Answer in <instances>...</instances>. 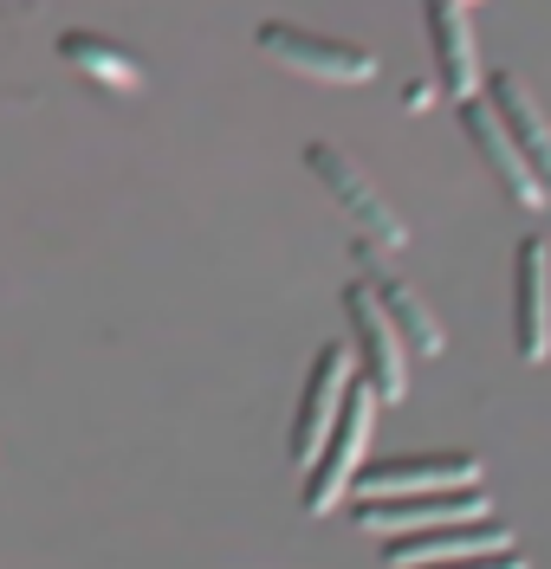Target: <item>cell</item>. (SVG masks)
I'll use <instances>...</instances> for the list:
<instances>
[{"label": "cell", "instance_id": "1", "mask_svg": "<svg viewBox=\"0 0 551 569\" xmlns=\"http://www.w3.org/2000/svg\"><path fill=\"white\" fill-rule=\"evenodd\" d=\"M370 427H376V395H370V382H351L344 389V408H337V421L325 433V447H318V460L305 466V511L312 518H331L337 498L357 492V472L370 466L364 460Z\"/></svg>", "mask_w": 551, "mask_h": 569}, {"label": "cell", "instance_id": "2", "mask_svg": "<svg viewBox=\"0 0 551 569\" xmlns=\"http://www.w3.org/2000/svg\"><path fill=\"white\" fill-rule=\"evenodd\" d=\"M305 169L325 181V194L337 201V208L357 220V233H364V247L370 252H396L409 247V227H403V213L390 208L383 194H376V181L337 149V142H305Z\"/></svg>", "mask_w": 551, "mask_h": 569}, {"label": "cell", "instance_id": "3", "mask_svg": "<svg viewBox=\"0 0 551 569\" xmlns=\"http://www.w3.org/2000/svg\"><path fill=\"white\" fill-rule=\"evenodd\" d=\"M254 46L266 59H279L286 71H298V78H325V84H364V78H376L370 46L312 33V27H293V20H259Z\"/></svg>", "mask_w": 551, "mask_h": 569}, {"label": "cell", "instance_id": "4", "mask_svg": "<svg viewBox=\"0 0 551 569\" xmlns=\"http://www.w3.org/2000/svg\"><path fill=\"white\" fill-rule=\"evenodd\" d=\"M344 318H351V350L364 362L370 395H376V401H403L409 395V343H403V330L390 323L383 298H376L364 279L344 284Z\"/></svg>", "mask_w": 551, "mask_h": 569}, {"label": "cell", "instance_id": "5", "mask_svg": "<svg viewBox=\"0 0 551 569\" xmlns=\"http://www.w3.org/2000/svg\"><path fill=\"white\" fill-rule=\"evenodd\" d=\"M351 518L370 537H415V531H441V525H480V518H493V498L480 486H468V492H415V498H357Z\"/></svg>", "mask_w": 551, "mask_h": 569}, {"label": "cell", "instance_id": "6", "mask_svg": "<svg viewBox=\"0 0 551 569\" xmlns=\"http://www.w3.org/2000/svg\"><path fill=\"white\" fill-rule=\"evenodd\" d=\"M351 362H357V350H351L344 337L312 356V376H305V389H298L293 440H286L293 466H312V460H318V447H325L331 421H337V408H344V389L357 382V376H351Z\"/></svg>", "mask_w": 551, "mask_h": 569}, {"label": "cell", "instance_id": "7", "mask_svg": "<svg viewBox=\"0 0 551 569\" xmlns=\"http://www.w3.org/2000/svg\"><path fill=\"white\" fill-rule=\"evenodd\" d=\"M506 550H519L513 525L480 518V525H441V531L390 537L383 563L390 569H441V563H468V557H506Z\"/></svg>", "mask_w": 551, "mask_h": 569}, {"label": "cell", "instance_id": "8", "mask_svg": "<svg viewBox=\"0 0 551 569\" xmlns=\"http://www.w3.org/2000/svg\"><path fill=\"white\" fill-rule=\"evenodd\" d=\"M480 486L474 453H403L357 472V498H415V492H468Z\"/></svg>", "mask_w": 551, "mask_h": 569}, {"label": "cell", "instance_id": "9", "mask_svg": "<svg viewBox=\"0 0 551 569\" xmlns=\"http://www.w3.org/2000/svg\"><path fill=\"white\" fill-rule=\"evenodd\" d=\"M513 330L525 362H551V240L525 233L513 259Z\"/></svg>", "mask_w": 551, "mask_h": 569}, {"label": "cell", "instance_id": "10", "mask_svg": "<svg viewBox=\"0 0 551 569\" xmlns=\"http://www.w3.org/2000/svg\"><path fill=\"white\" fill-rule=\"evenodd\" d=\"M454 110H461V130H468V142H474V156L493 169V181L506 188V201H519V208H545L532 162H525V156H519V142L506 137V123H500V110L486 104V91L468 98V104H454Z\"/></svg>", "mask_w": 551, "mask_h": 569}, {"label": "cell", "instance_id": "11", "mask_svg": "<svg viewBox=\"0 0 551 569\" xmlns=\"http://www.w3.org/2000/svg\"><path fill=\"white\" fill-rule=\"evenodd\" d=\"M429 13V52H435V91L468 104L480 98V52L468 33V0H422Z\"/></svg>", "mask_w": 551, "mask_h": 569}, {"label": "cell", "instance_id": "12", "mask_svg": "<svg viewBox=\"0 0 551 569\" xmlns=\"http://www.w3.org/2000/svg\"><path fill=\"white\" fill-rule=\"evenodd\" d=\"M486 104L500 110L506 137L519 142V156H525L532 176H539V194L551 201V123H545V110L532 104V91L519 84L513 71H493V78H486Z\"/></svg>", "mask_w": 551, "mask_h": 569}, {"label": "cell", "instance_id": "13", "mask_svg": "<svg viewBox=\"0 0 551 569\" xmlns=\"http://www.w3.org/2000/svg\"><path fill=\"white\" fill-rule=\"evenodd\" d=\"M364 284L383 298V311H390V323L403 330L409 356H441V350H447V330H441V318L429 311V298H422L415 284L390 279V272H364Z\"/></svg>", "mask_w": 551, "mask_h": 569}, {"label": "cell", "instance_id": "14", "mask_svg": "<svg viewBox=\"0 0 551 569\" xmlns=\"http://www.w3.org/2000/svg\"><path fill=\"white\" fill-rule=\"evenodd\" d=\"M59 59L78 66V78L105 84V91H144V59L124 52L117 39L105 33H59Z\"/></svg>", "mask_w": 551, "mask_h": 569}, {"label": "cell", "instance_id": "15", "mask_svg": "<svg viewBox=\"0 0 551 569\" xmlns=\"http://www.w3.org/2000/svg\"><path fill=\"white\" fill-rule=\"evenodd\" d=\"M441 569H532L525 550H506V557H468V563H441Z\"/></svg>", "mask_w": 551, "mask_h": 569}]
</instances>
